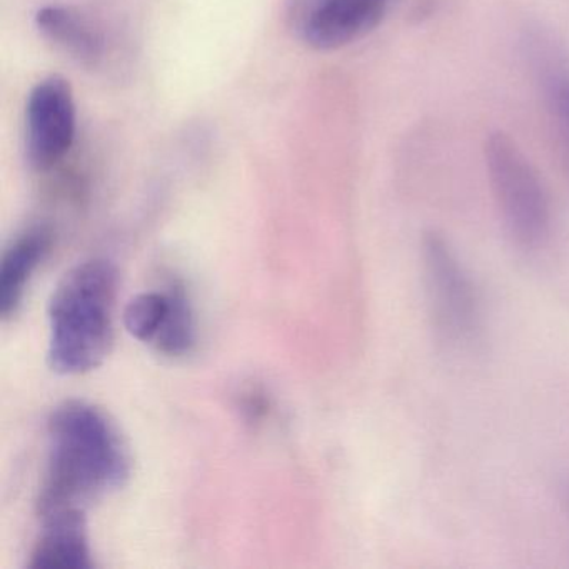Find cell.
<instances>
[{
  "instance_id": "cell-6",
  "label": "cell",
  "mask_w": 569,
  "mask_h": 569,
  "mask_svg": "<svg viewBox=\"0 0 569 569\" xmlns=\"http://www.w3.org/2000/svg\"><path fill=\"white\" fill-rule=\"evenodd\" d=\"M305 41L318 51H335L358 41L381 22L389 0H305Z\"/></svg>"
},
{
  "instance_id": "cell-1",
  "label": "cell",
  "mask_w": 569,
  "mask_h": 569,
  "mask_svg": "<svg viewBox=\"0 0 569 569\" xmlns=\"http://www.w3.org/2000/svg\"><path fill=\"white\" fill-rule=\"evenodd\" d=\"M129 476L128 446L101 409L69 401L52 412L39 515L82 509L89 499L124 486Z\"/></svg>"
},
{
  "instance_id": "cell-5",
  "label": "cell",
  "mask_w": 569,
  "mask_h": 569,
  "mask_svg": "<svg viewBox=\"0 0 569 569\" xmlns=\"http://www.w3.org/2000/svg\"><path fill=\"white\" fill-rule=\"evenodd\" d=\"M76 138V102L71 84L52 76L29 94L26 149L32 168L48 171L64 159Z\"/></svg>"
},
{
  "instance_id": "cell-3",
  "label": "cell",
  "mask_w": 569,
  "mask_h": 569,
  "mask_svg": "<svg viewBox=\"0 0 569 569\" xmlns=\"http://www.w3.org/2000/svg\"><path fill=\"white\" fill-rule=\"evenodd\" d=\"M485 156L489 184L506 231L519 248H538L551 228V204L538 172L519 146L502 132L489 136Z\"/></svg>"
},
{
  "instance_id": "cell-13",
  "label": "cell",
  "mask_w": 569,
  "mask_h": 569,
  "mask_svg": "<svg viewBox=\"0 0 569 569\" xmlns=\"http://www.w3.org/2000/svg\"><path fill=\"white\" fill-rule=\"evenodd\" d=\"M562 501H565V505L568 506L569 511V485L566 486L565 489H562Z\"/></svg>"
},
{
  "instance_id": "cell-11",
  "label": "cell",
  "mask_w": 569,
  "mask_h": 569,
  "mask_svg": "<svg viewBox=\"0 0 569 569\" xmlns=\"http://www.w3.org/2000/svg\"><path fill=\"white\" fill-rule=\"evenodd\" d=\"M172 308V291L142 292L124 311L126 329L139 341L156 345Z\"/></svg>"
},
{
  "instance_id": "cell-10",
  "label": "cell",
  "mask_w": 569,
  "mask_h": 569,
  "mask_svg": "<svg viewBox=\"0 0 569 569\" xmlns=\"http://www.w3.org/2000/svg\"><path fill=\"white\" fill-rule=\"evenodd\" d=\"M528 52L549 109L569 136V56L545 36L529 38Z\"/></svg>"
},
{
  "instance_id": "cell-4",
  "label": "cell",
  "mask_w": 569,
  "mask_h": 569,
  "mask_svg": "<svg viewBox=\"0 0 569 569\" xmlns=\"http://www.w3.org/2000/svg\"><path fill=\"white\" fill-rule=\"evenodd\" d=\"M421 259L436 332L455 345L469 341L478 332L481 312L478 292L465 266L438 232H428L422 238Z\"/></svg>"
},
{
  "instance_id": "cell-7",
  "label": "cell",
  "mask_w": 569,
  "mask_h": 569,
  "mask_svg": "<svg viewBox=\"0 0 569 569\" xmlns=\"http://www.w3.org/2000/svg\"><path fill=\"white\" fill-rule=\"evenodd\" d=\"M44 531L29 561L32 569L92 568L88 528L81 508L62 509L42 516Z\"/></svg>"
},
{
  "instance_id": "cell-2",
  "label": "cell",
  "mask_w": 569,
  "mask_h": 569,
  "mask_svg": "<svg viewBox=\"0 0 569 569\" xmlns=\"http://www.w3.org/2000/svg\"><path fill=\"white\" fill-rule=\"evenodd\" d=\"M118 271L91 259L66 272L49 305V365L59 375L98 368L114 342Z\"/></svg>"
},
{
  "instance_id": "cell-8",
  "label": "cell",
  "mask_w": 569,
  "mask_h": 569,
  "mask_svg": "<svg viewBox=\"0 0 569 569\" xmlns=\"http://www.w3.org/2000/svg\"><path fill=\"white\" fill-rule=\"evenodd\" d=\"M52 234L48 228H32L19 236L4 252L0 266V315L8 319L18 311L26 286L39 262L51 248Z\"/></svg>"
},
{
  "instance_id": "cell-12",
  "label": "cell",
  "mask_w": 569,
  "mask_h": 569,
  "mask_svg": "<svg viewBox=\"0 0 569 569\" xmlns=\"http://www.w3.org/2000/svg\"><path fill=\"white\" fill-rule=\"evenodd\" d=\"M172 291L174 295H172L171 312L154 348L162 355L179 358V356L189 355L194 348L196 325L191 305L184 292L181 289H172Z\"/></svg>"
},
{
  "instance_id": "cell-9",
  "label": "cell",
  "mask_w": 569,
  "mask_h": 569,
  "mask_svg": "<svg viewBox=\"0 0 569 569\" xmlns=\"http://www.w3.org/2000/svg\"><path fill=\"white\" fill-rule=\"evenodd\" d=\"M39 32L79 64L96 66L104 52L101 32L74 9L48 6L36 16Z\"/></svg>"
}]
</instances>
